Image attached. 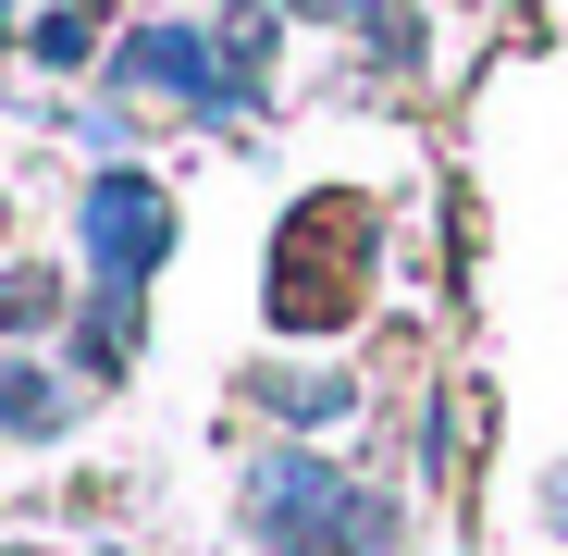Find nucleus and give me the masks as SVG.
I'll return each mask as SVG.
<instances>
[{
  "instance_id": "nucleus-1",
  "label": "nucleus",
  "mask_w": 568,
  "mask_h": 556,
  "mask_svg": "<svg viewBox=\"0 0 568 556\" xmlns=\"http://www.w3.org/2000/svg\"><path fill=\"white\" fill-rule=\"evenodd\" d=\"M247 532H260L272 556H384V544H396V507L358 495L334 457L272 445V457H247Z\"/></svg>"
},
{
  "instance_id": "nucleus-2",
  "label": "nucleus",
  "mask_w": 568,
  "mask_h": 556,
  "mask_svg": "<svg viewBox=\"0 0 568 556\" xmlns=\"http://www.w3.org/2000/svg\"><path fill=\"white\" fill-rule=\"evenodd\" d=\"M74 223H87V260H100V285H149V272L173 260V199H161L149 173H100Z\"/></svg>"
},
{
  "instance_id": "nucleus-3",
  "label": "nucleus",
  "mask_w": 568,
  "mask_h": 556,
  "mask_svg": "<svg viewBox=\"0 0 568 556\" xmlns=\"http://www.w3.org/2000/svg\"><path fill=\"white\" fill-rule=\"evenodd\" d=\"M136 334H149L136 285H100V297H87V322H74V358L100 371V384H124V371H136Z\"/></svg>"
},
{
  "instance_id": "nucleus-4",
  "label": "nucleus",
  "mask_w": 568,
  "mask_h": 556,
  "mask_svg": "<svg viewBox=\"0 0 568 556\" xmlns=\"http://www.w3.org/2000/svg\"><path fill=\"white\" fill-rule=\"evenodd\" d=\"M260 396H272V421H297V433H322V421H346V408H358L346 371H260Z\"/></svg>"
},
{
  "instance_id": "nucleus-5",
  "label": "nucleus",
  "mask_w": 568,
  "mask_h": 556,
  "mask_svg": "<svg viewBox=\"0 0 568 556\" xmlns=\"http://www.w3.org/2000/svg\"><path fill=\"white\" fill-rule=\"evenodd\" d=\"M0 421H13V433H62L74 408H62V384H50V371H13V358H0Z\"/></svg>"
},
{
  "instance_id": "nucleus-6",
  "label": "nucleus",
  "mask_w": 568,
  "mask_h": 556,
  "mask_svg": "<svg viewBox=\"0 0 568 556\" xmlns=\"http://www.w3.org/2000/svg\"><path fill=\"white\" fill-rule=\"evenodd\" d=\"M50 322V272H0V334H38Z\"/></svg>"
},
{
  "instance_id": "nucleus-7",
  "label": "nucleus",
  "mask_w": 568,
  "mask_h": 556,
  "mask_svg": "<svg viewBox=\"0 0 568 556\" xmlns=\"http://www.w3.org/2000/svg\"><path fill=\"white\" fill-rule=\"evenodd\" d=\"M346 13L384 38V50H420V13H408V0H346Z\"/></svg>"
},
{
  "instance_id": "nucleus-8",
  "label": "nucleus",
  "mask_w": 568,
  "mask_h": 556,
  "mask_svg": "<svg viewBox=\"0 0 568 556\" xmlns=\"http://www.w3.org/2000/svg\"><path fill=\"white\" fill-rule=\"evenodd\" d=\"M38 62H87V13H38Z\"/></svg>"
},
{
  "instance_id": "nucleus-9",
  "label": "nucleus",
  "mask_w": 568,
  "mask_h": 556,
  "mask_svg": "<svg viewBox=\"0 0 568 556\" xmlns=\"http://www.w3.org/2000/svg\"><path fill=\"white\" fill-rule=\"evenodd\" d=\"M556 532H568V483H556Z\"/></svg>"
},
{
  "instance_id": "nucleus-10",
  "label": "nucleus",
  "mask_w": 568,
  "mask_h": 556,
  "mask_svg": "<svg viewBox=\"0 0 568 556\" xmlns=\"http://www.w3.org/2000/svg\"><path fill=\"white\" fill-rule=\"evenodd\" d=\"M0 26H13V0H0Z\"/></svg>"
}]
</instances>
